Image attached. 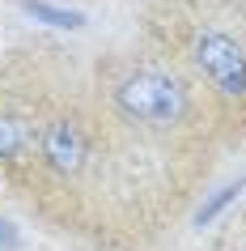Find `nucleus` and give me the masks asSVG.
Instances as JSON below:
<instances>
[{
	"label": "nucleus",
	"instance_id": "nucleus-1",
	"mask_svg": "<svg viewBox=\"0 0 246 251\" xmlns=\"http://www.w3.org/2000/svg\"><path fill=\"white\" fill-rule=\"evenodd\" d=\"M93 98L119 128L161 153H187L204 141V102L187 73L157 55H106L93 68Z\"/></svg>",
	"mask_w": 246,
	"mask_h": 251
},
{
	"label": "nucleus",
	"instance_id": "nucleus-2",
	"mask_svg": "<svg viewBox=\"0 0 246 251\" xmlns=\"http://www.w3.org/2000/svg\"><path fill=\"white\" fill-rule=\"evenodd\" d=\"M187 64H191L195 90H208L217 106H246V47L238 34L221 26L195 30Z\"/></svg>",
	"mask_w": 246,
	"mask_h": 251
},
{
	"label": "nucleus",
	"instance_id": "nucleus-3",
	"mask_svg": "<svg viewBox=\"0 0 246 251\" xmlns=\"http://www.w3.org/2000/svg\"><path fill=\"white\" fill-rule=\"evenodd\" d=\"M47 111H51L47 98H34L26 90H0V175L4 179L26 183Z\"/></svg>",
	"mask_w": 246,
	"mask_h": 251
},
{
	"label": "nucleus",
	"instance_id": "nucleus-4",
	"mask_svg": "<svg viewBox=\"0 0 246 251\" xmlns=\"http://www.w3.org/2000/svg\"><path fill=\"white\" fill-rule=\"evenodd\" d=\"M26 13L30 17H43L47 26H68V30L85 22L81 13H68V9H55V4H43V0H26Z\"/></svg>",
	"mask_w": 246,
	"mask_h": 251
},
{
	"label": "nucleus",
	"instance_id": "nucleus-5",
	"mask_svg": "<svg viewBox=\"0 0 246 251\" xmlns=\"http://www.w3.org/2000/svg\"><path fill=\"white\" fill-rule=\"evenodd\" d=\"M238 192H242V183H229V187H221L217 196H212V200H208V204H204V209L195 213V222H200V226H208V222H212V217H217V213L225 209V204H229L233 196H238Z\"/></svg>",
	"mask_w": 246,
	"mask_h": 251
}]
</instances>
